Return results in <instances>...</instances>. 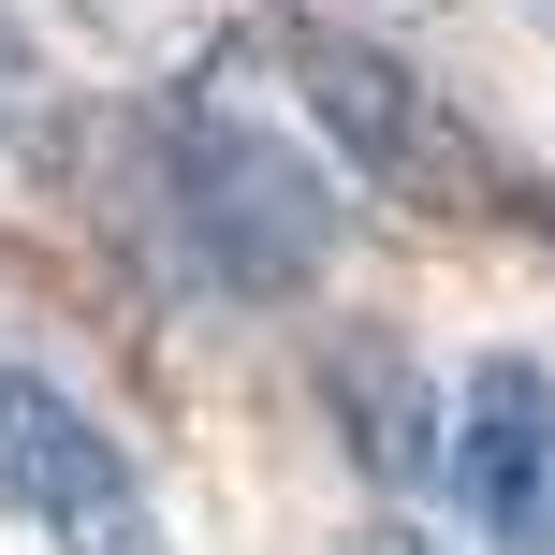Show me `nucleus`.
Returning a JSON list of instances; mask_svg holds the SVG:
<instances>
[{"instance_id": "423d86ee", "label": "nucleus", "mask_w": 555, "mask_h": 555, "mask_svg": "<svg viewBox=\"0 0 555 555\" xmlns=\"http://www.w3.org/2000/svg\"><path fill=\"white\" fill-rule=\"evenodd\" d=\"M365 555H424V541H365Z\"/></svg>"}, {"instance_id": "0eeeda50", "label": "nucleus", "mask_w": 555, "mask_h": 555, "mask_svg": "<svg viewBox=\"0 0 555 555\" xmlns=\"http://www.w3.org/2000/svg\"><path fill=\"white\" fill-rule=\"evenodd\" d=\"M541 249H555V205H541Z\"/></svg>"}, {"instance_id": "20e7f679", "label": "nucleus", "mask_w": 555, "mask_h": 555, "mask_svg": "<svg viewBox=\"0 0 555 555\" xmlns=\"http://www.w3.org/2000/svg\"><path fill=\"white\" fill-rule=\"evenodd\" d=\"M439 482L482 527V555H555V365L482 351L439 410Z\"/></svg>"}, {"instance_id": "f257e3e1", "label": "nucleus", "mask_w": 555, "mask_h": 555, "mask_svg": "<svg viewBox=\"0 0 555 555\" xmlns=\"http://www.w3.org/2000/svg\"><path fill=\"white\" fill-rule=\"evenodd\" d=\"M146 205H162L176 263L234 307H293L336 263V191L293 132H263L220 88H162L146 103Z\"/></svg>"}, {"instance_id": "7ed1b4c3", "label": "nucleus", "mask_w": 555, "mask_h": 555, "mask_svg": "<svg viewBox=\"0 0 555 555\" xmlns=\"http://www.w3.org/2000/svg\"><path fill=\"white\" fill-rule=\"evenodd\" d=\"M0 512H15L44 555H162V512H146V468L103 439L59 365H29L0 336Z\"/></svg>"}, {"instance_id": "39448f33", "label": "nucleus", "mask_w": 555, "mask_h": 555, "mask_svg": "<svg viewBox=\"0 0 555 555\" xmlns=\"http://www.w3.org/2000/svg\"><path fill=\"white\" fill-rule=\"evenodd\" d=\"M44 117H59V74H44V44H29V29L0 15V146H29Z\"/></svg>"}, {"instance_id": "f03ea898", "label": "nucleus", "mask_w": 555, "mask_h": 555, "mask_svg": "<svg viewBox=\"0 0 555 555\" xmlns=\"http://www.w3.org/2000/svg\"><path fill=\"white\" fill-rule=\"evenodd\" d=\"M263 74L307 103V132L336 146V162L365 176L380 205H410V220H482V205L512 191V162L468 132V117L439 103V88L410 74V59L380 44V29H336V15H263L249 29Z\"/></svg>"}]
</instances>
